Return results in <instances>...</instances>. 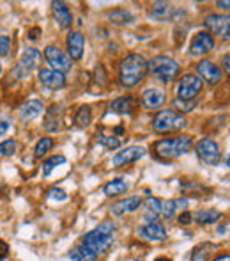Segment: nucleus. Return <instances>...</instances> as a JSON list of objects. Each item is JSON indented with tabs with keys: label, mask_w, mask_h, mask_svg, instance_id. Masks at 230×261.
<instances>
[{
	"label": "nucleus",
	"mask_w": 230,
	"mask_h": 261,
	"mask_svg": "<svg viewBox=\"0 0 230 261\" xmlns=\"http://www.w3.org/2000/svg\"><path fill=\"white\" fill-rule=\"evenodd\" d=\"M137 261H142V259H137Z\"/></svg>",
	"instance_id": "obj_50"
},
{
	"label": "nucleus",
	"mask_w": 230,
	"mask_h": 261,
	"mask_svg": "<svg viewBox=\"0 0 230 261\" xmlns=\"http://www.w3.org/2000/svg\"><path fill=\"white\" fill-rule=\"evenodd\" d=\"M216 6L221 11H230V0H219V2H216Z\"/></svg>",
	"instance_id": "obj_42"
},
{
	"label": "nucleus",
	"mask_w": 230,
	"mask_h": 261,
	"mask_svg": "<svg viewBox=\"0 0 230 261\" xmlns=\"http://www.w3.org/2000/svg\"><path fill=\"white\" fill-rule=\"evenodd\" d=\"M212 261H230V254H221V256L214 257Z\"/></svg>",
	"instance_id": "obj_45"
},
{
	"label": "nucleus",
	"mask_w": 230,
	"mask_h": 261,
	"mask_svg": "<svg viewBox=\"0 0 230 261\" xmlns=\"http://www.w3.org/2000/svg\"><path fill=\"white\" fill-rule=\"evenodd\" d=\"M197 75L200 76L202 82L209 83V85H218L223 80L221 68L212 61H207V59H204L197 64Z\"/></svg>",
	"instance_id": "obj_10"
},
{
	"label": "nucleus",
	"mask_w": 230,
	"mask_h": 261,
	"mask_svg": "<svg viewBox=\"0 0 230 261\" xmlns=\"http://www.w3.org/2000/svg\"><path fill=\"white\" fill-rule=\"evenodd\" d=\"M9 130V123L8 121H0V135H6Z\"/></svg>",
	"instance_id": "obj_44"
},
{
	"label": "nucleus",
	"mask_w": 230,
	"mask_h": 261,
	"mask_svg": "<svg viewBox=\"0 0 230 261\" xmlns=\"http://www.w3.org/2000/svg\"><path fill=\"white\" fill-rule=\"evenodd\" d=\"M11 52V37L9 36H0V55L8 57Z\"/></svg>",
	"instance_id": "obj_37"
},
{
	"label": "nucleus",
	"mask_w": 230,
	"mask_h": 261,
	"mask_svg": "<svg viewBox=\"0 0 230 261\" xmlns=\"http://www.w3.org/2000/svg\"><path fill=\"white\" fill-rule=\"evenodd\" d=\"M48 197L53 199V201H66V199H68V194H66L62 189H55V187H53V189L48 190Z\"/></svg>",
	"instance_id": "obj_38"
},
{
	"label": "nucleus",
	"mask_w": 230,
	"mask_h": 261,
	"mask_svg": "<svg viewBox=\"0 0 230 261\" xmlns=\"http://www.w3.org/2000/svg\"><path fill=\"white\" fill-rule=\"evenodd\" d=\"M147 71H151L163 83H170L181 73V66L177 64L176 59L168 57V55H158V57L147 61Z\"/></svg>",
	"instance_id": "obj_4"
},
{
	"label": "nucleus",
	"mask_w": 230,
	"mask_h": 261,
	"mask_svg": "<svg viewBox=\"0 0 230 261\" xmlns=\"http://www.w3.org/2000/svg\"><path fill=\"white\" fill-rule=\"evenodd\" d=\"M130 189V183L126 180H113V182H108L106 185L103 187V192L104 196L108 197H115V196H121V194L128 192Z\"/></svg>",
	"instance_id": "obj_26"
},
{
	"label": "nucleus",
	"mask_w": 230,
	"mask_h": 261,
	"mask_svg": "<svg viewBox=\"0 0 230 261\" xmlns=\"http://www.w3.org/2000/svg\"><path fill=\"white\" fill-rule=\"evenodd\" d=\"M174 13V6L168 4V2H154L151 9V16L159 22H166V20L172 16Z\"/></svg>",
	"instance_id": "obj_25"
},
{
	"label": "nucleus",
	"mask_w": 230,
	"mask_h": 261,
	"mask_svg": "<svg viewBox=\"0 0 230 261\" xmlns=\"http://www.w3.org/2000/svg\"><path fill=\"white\" fill-rule=\"evenodd\" d=\"M51 11H53L55 22L61 29H69L73 25V15L69 11V8L64 4V2H51Z\"/></svg>",
	"instance_id": "obj_18"
},
{
	"label": "nucleus",
	"mask_w": 230,
	"mask_h": 261,
	"mask_svg": "<svg viewBox=\"0 0 230 261\" xmlns=\"http://www.w3.org/2000/svg\"><path fill=\"white\" fill-rule=\"evenodd\" d=\"M51 148H53V139H51V137H43L39 142H37L34 155H36V158H43V156L46 155Z\"/></svg>",
	"instance_id": "obj_33"
},
{
	"label": "nucleus",
	"mask_w": 230,
	"mask_h": 261,
	"mask_svg": "<svg viewBox=\"0 0 230 261\" xmlns=\"http://www.w3.org/2000/svg\"><path fill=\"white\" fill-rule=\"evenodd\" d=\"M83 48H85V37L82 32L75 30V32H69L68 36V55L69 59H75L80 61L83 57Z\"/></svg>",
	"instance_id": "obj_15"
},
{
	"label": "nucleus",
	"mask_w": 230,
	"mask_h": 261,
	"mask_svg": "<svg viewBox=\"0 0 230 261\" xmlns=\"http://www.w3.org/2000/svg\"><path fill=\"white\" fill-rule=\"evenodd\" d=\"M221 211L218 210H200L197 211V213L193 215V221L197 222V224H202V226H209V224H216V222L221 219Z\"/></svg>",
	"instance_id": "obj_22"
},
{
	"label": "nucleus",
	"mask_w": 230,
	"mask_h": 261,
	"mask_svg": "<svg viewBox=\"0 0 230 261\" xmlns=\"http://www.w3.org/2000/svg\"><path fill=\"white\" fill-rule=\"evenodd\" d=\"M66 162H68V160H66V156H62V155H55V156H51V158H48L46 162L43 163V176L48 178L55 167L62 165V163H66Z\"/></svg>",
	"instance_id": "obj_31"
},
{
	"label": "nucleus",
	"mask_w": 230,
	"mask_h": 261,
	"mask_svg": "<svg viewBox=\"0 0 230 261\" xmlns=\"http://www.w3.org/2000/svg\"><path fill=\"white\" fill-rule=\"evenodd\" d=\"M115 132H117V134H123L124 128H123V126H117V128H115Z\"/></svg>",
	"instance_id": "obj_47"
},
{
	"label": "nucleus",
	"mask_w": 230,
	"mask_h": 261,
	"mask_svg": "<svg viewBox=\"0 0 230 261\" xmlns=\"http://www.w3.org/2000/svg\"><path fill=\"white\" fill-rule=\"evenodd\" d=\"M140 206H142V197L131 196V197H126V199L119 201V203H115L113 206L110 208V211H111V215H115V217H121V215H124V213H133V211H137Z\"/></svg>",
	"instance_id": "obj_16"
},
{
	"label": "nucleus",
	"mask_w": 230,
	"mask_h": 261,
	"mask_svg": "<svg viewBox=\"0 0 230 261\" xmlns=\"http://www.w3.org/2000/svg\"><path fill=\"white\" fill-rule=\"evenodd\" d=\"M188 204V199H168V201H163L161 204V215L159 217L163 219H172L174 215H176V211L179 210V208H186Z\"/></svg>",
	"instance_id": "obj_23"
},
{
	"label": "nucleus",
	"mask_w": 230,
	"mask_h": 261,
	"mask_svg": "<svg viewBox=\"0 0 230 261\" xmlns=\"http://www.w3.org/2000/svg\"><path fill=\"white\" fill-rule=\"evenodd\" d=\"M106 16L113 25H128L135 22V16L128 9H113V11H108Z\"/></svg>",
	"instance_id": "obj_24"
},
{
	"label": "nucleus",
	"mask_w": 230,
	"mask_h": 261,
	"mask_svg": "<svg viewBox=\"0 0 230 261\" xmlns=\"http://www.w3.org/2000/svg\"><path fill=\"white\" fill-rule=\"evenodd\" d=\"M97 142H99L103 148L106 149H117L121 146V141L117 137H113V135H103L99 134L97 135Z\"/></svg>",
	"instance_id": "obj_34"
},
{
	"label": "nucleus",
	"mask_w": 230,
	"mask_h": 261,
	"mask_svg": "<svg viewBox=\"0 0 230 261\" xmlns=\"http://www.w3.org/2000/svg\"><path fill=\"white\" fill-rule=\"evenodd\" d=\"M195 153H197L198 160L204 162L205 165H218L219 160H221L219 146L216 144L212 139H207V137L198 141V144L195 146Z\"/></svg>",
	"instance_id": "obj_6"
},
{
	"label": "nucleus",
	"mask_w": 230,
	"mask_h": 261,
	"mask_svg": "<svg viewBox=\"0 0 230 261\" xmlns=\"http://www.w3.org/2000/svg\"><path fill=\"white\" fill-rule=\"evenodd\" d=\"M15 151H16V142L13 141V139L4 141L0 144V155L2 156H11V155H15Z\"/></svg>",
	"instance_id": "obj_36"
},
{
	"label": "nucleus",
	"mask_w": 230,
	"mask_h": 261,
	"mask_svg": "<svg viewBox=\"0 0 230 261\" xmlns=\"http://www.w3.org/2000/svg\"><path fill=\"white\" fill-rule=\"evenodd\" d=\"M113 233H115V222L113 221H104L97 226L96 229H92L90 233H87L83 236L82 243L83 247L90 249L94 254H104L110 250V247L113 245Z\"/></svg>",
	"instance_id": "obj_2"
},
{
	"label": "nucleus",
	"mask_w": 230,
	"mask_h": 261,
	"mask_svg": "<svg viewBox=\"0 0 230 261\" xmlns=\"http://www.w3.org/2000/svg\"><path fill=\"white\" fill-rule=\"evenodd\" d=\"M223 68H225V71L230 75V54H226L225 57H223Z\"/></svg>",
	"instance_id": "obj_43"
},
{
	"label": "nucleus",
	"mask_w": 230,
	"mask_h": 261,
	"mask_svg": "<svg viewBox=\"0 0 230 261\" xmlns=\"http://www.w3.org/2000/svg\"><path fill=\"white\" fill-rule=\"evenodd\" d=\"M154 155L161 160H174L186 155L193 148V139L190 135H179L172 139H161L154 146Z\"/></svg>",
	"instance_id": "obj_3"
},
{
	"label": "nucleus",
	"mask_w": 230,
	"mask_h": 261,
	"mask_svg": "<svg viewBox=\"0 0 230 261\" xmlns=\"http://www.w3.org/2000/svg\"><path fill=\"white\" fill-rule=\"evenodd\" d=\"M174 110L179 114H186V112H191L195 109V102H186V100H174Z\"/></svg>",
	"instance_id": "obj_35"
},
{
	"label": "nucleus",
	"mask_w": 230,
	"mask_h": 261,
	"mask_svg": "<svg viewBox=\"0 0 230 261\" xmlns=\"http://www.w3.org/2000/svg\"><path fill=\"white\" fill-rule=\"evenodd\" d=\"M145 73H147V61H145L144 55L140 54L128 55V57H124L121 61V68H119L121 85L126 87V89L138 85L145 78Z\"/></svg>",
	"instance_id": "obj_1"
},
{
	"label": "nucleus",
	"mask_w": 230,
	"mask_h": 261,
	"mask_svg": "<svg viewBox=\"0 0 230 261\" xmlns=\"http://www.w3.org/2000/svg\"><path fill=\"white\" fill-rule=\"evenodd\" d=\"M43 112V103L39 100H29L27 103H23L22 109H20V119L23 123H29V121L39 117V114Z\"/></svg>",
	"instance_id": "obj_20"
},
{
	"label": "nucleus",
	"mask_w": 230,
	"mask_h": 261,
	"mask_svg": "<svg viewBox=\"0 0 230 261\" xmlns=\"http://www.w3.org/2000/svg\"><path fill=\"white\" fill-rule=\"evenodd\" d=\"M76 126L80 128H87L90 124V121H92V110H90L89 105H82L78 109V112H76Z\"/></svg>",
	"instance_id": "obj_30"
},
{
	"label": "nucleus",
	"mask_w": 230,
	"mask_h": 261,
	"mask_svg": "<svg viewBox=\"0 0 230 261\" xmlns=\"http://www.w3.org/2000/svg\"><path fill=\"white\" fill-rule=\"evenodd\" d=\"M39 59H41V54L37 48H32V47L27 48V50L23 52L20 62L16 64V68L13 69V75H16V78L20 80L27 78V76L36 69V66L39 64Z\"/></svg>",
	"instance_id": "obj_8"
},
{
	"label": "nucleus",
	"mask_w": 230,
	"mask_h": 261,
	"mask_svg": "<svg viewBox=\"0 0 230 261\" xmlns=\"http://www.w3.org/2000/svg\"><path fill=\"white\" fill-rule=\"evenodd\" d=\"M154 261H172L170 257H165V256H159V257H156Z\"/></svg>",
	"instance_id": "obj_46"
},
{
	"label": "nucleus",
	"mask_w": 230,
	"mask_h": 261,
	"mask_svg": "<svg viewBox=\"0 0 230 261\" xmlns=\"http://www.w3.org/2000/svg\"><path fill=\"white\" fill-rule=\"evenodd\" d=\"M214 45H216V41H214V37H212V34L198 32V34H195L193 41H191V45H190V54L193 55V57L207 55L212 52Z\"/></svg>",
	"instance_id": "obj_12"
},
{
	"label": "nucleus",
	"mask_w": 230,
	"mask_h": 261,
	"mask_svg": "<svg viewBox=\"0 0 230 261\" xmlns=\"http://www.w3.org/2000/svg\"><path fill=\"white\" fill-rule=\"evenodd\" d=\"M39 82L48 89H62L66 85V75L55 71V69H41Z\"/></svg>",
	"instance_id": "obj_17"
},
{
	"label": "nucleus",
	"mask_w": 230,
	"mask_h": 261,
	"mask_svg": "<svg viewBox=\"0 0 230 261\" xmlns=\"http://www.w3.org/2000/svg\"><path fill=\"white\" fill-rule=\"evenodd\" d=\"M202 91V80L195 75H184L183 78L177 82L176 93L177 100H186V102H193Z\"/></svg>",
	"instance_id": "obj_7"
},
{
	"label": "nucleus",
	"mask_w": 230,
	"mask_h": 261,
	"mask_svg": "<svg viewBox=\"0 0 230 261\" xmlns=\"http://www.w3.org/2000/svg\"><path fill=\"white\" fill-rule=\"evenodd\" d=\"M138 235H140L142 238L149 240V242H165V240L168 238L165 226L156 221L147 222L144 228H138Z\"/></svg>",
	"instance_id": "obj_14"
},
{
	"label": "nucleus",
	"mask_w": 230,
	"mask_h": 261,
	"mask_svg": "<svg viewBox=\"0 0 230 261\" xmlns=\"http://www.w3.org/2000/svg\"><path fill=\"white\" fill-rule=\"evenodd\" d=\"M44 57H46V61L50 62L51 68H53L55 71L62 73V75L71 71V59H69V55L66 54V52H62L59 47H53V45L46 47Z\"/></svg>",
	"instance_id": "obj_9"
},
{
	"label": "nucleus",
	"mask_w": 230,
	"mask_h": 261,
	"mask_svg": "<svg viewBox=\"0 0 230 261\" xmlns=\"http://www.w3.org/2000/svg\"><path fill=\"white\" fill-rule=\"evenodd\" d=\"M9 254V245L4 242V240H0V261H4Z\"/></svg>",
	"instance_id": "obj_41"
},
{
	"label": "nucleus",
	"mask_w": 230,
	"mask_h": 261,
	"mask_svg": "<svg viewBox=\"0 0 230 261\" xmlns=\"http://www.w3.org/2000/svg\"><path fill=\"white\" fill-rule=\"evenodd\" d=\"M179 222H181L183 226L191 224V222H193V215H191L190 211H183V213L179 215Z\"/></svg>",
	"instance_id": "obj_40"
},
{
	"label": "nucleus",
	"mask_w": 230,
	"mask_h": 261,
	"mask_svg": "<svg viewBox=\"0 0 230 261\" xmlns=\"http://www.w3.org/2000/svg\"><path fill=\"white\" fill-rule=\"evenodd\" d=\"M214 249H216V245H211V243H204V245H200V247H195L191 259H193V261H205V259H207V256Z\"/></svg>",
	"instance_id": "obj_32"
},
{
	"label": "nucleus",
	"mask_w": 230,
	"mask_h": 261,
	"mask_svg": "<svg viewBox=\"0 0 230 261\" xmlns=\"http://www.w3.org/2000/svg\"><path fill=\"white\" fill-rule=\"evenodd\" d=\"M226 165L230 167V156H226Z\"/></svg>",
	"instance_id": "obj_48"
},
{
	"label": "nucleus",
	"mask_w": 230,
	"mask_h": 261,
	"mask_svg": "<svg viewBox=\"0 0 230 261\" xmlns=\"http://www.w3.org/2000/svg\"><path fill=\"white\" fill-rule=\"evenodd\" d=\"M68 257L71 261H96L97 259V254H94L90 249L87 247H75L68 252Z\"/></svg>",
	"instance_id": "obj_27"
},
{
	"label": "nucleus",
	"mask_w": 230,
	"mask_h": 261,
	"mask_svg": "<svg viewBox=\"0 0 230 261\" xmlns=\"http://www.w3.org/2000/svg\"><path fill=\"white\" fill-rule=\"evenodd\" d=\"M144 155H145L144 148H140V146H131V148L121 149V151L111 158V165L113 167L128 165V163H133L137 162V160H140Z\"/></svg>",
	"instance_id": "obj_13"
},
{
	"label": "nucleus",
	"mask_w": 230,
	"mask_h": 261,
	"mask_svg": "<svg viewBox=\"0 0 230 261\" xmlns=\"http://www.w3.org/2000/svg\"><path fill=\"white\" fill-rule=\"evenodd\" d=\"M142 102H144L145 109H149V110L161 109L166 102V95H165V91H161V89H154V87H151V89L144 91V95H142Z\"/></svg>",
	"instance_id": "obj_19"
},
{
	"label": "nucleus",
	"mask_w": 230,
	"mask_h": 261,
	"mask_svg": "<svg viewBox=\"0 0 230 261\" xmlns=\"http://www.w3.org/2000/svg\"><path fill=\"white\" fill-rule=\"evenodd\" d=\"M204 25L223 41H230V15H209Z\"/></svg>",
	"instance_id": "obj_11"
},
{
	"label": "nucleus",
	"mask_w": 230,
	"mask_h": 261,
	"mask_svg": "<svg viewBox=\"0 0 230 261\" xmlns=\"http://www.w3.org/2000/svg\"><path fill=\"white\" fill-rule=\"evenodd\" d=\"M188 126V121L183 114L176 112V110H161L156 114L152 119V128L159 134H166V132H181Z\"/></svg>",
	"instance_id": "obj_5"
},
{
	"label": "nucleus",
	"mask_w": 230,
	"mask_h": 261,
	"mask_svg": "<svg viewBox=\"0 0 230 261\" xmlns=\"http://www.w3.org/2000/svg\"><path fill=\"white\" fill-rule=\"evenodd\" d=\"M0 73H2V64H0Z\"/></svg>",
	"instance_id": "obj_49"
},
{
	"label": "nucleus",
	"mask_w": 230,
	"mask_h": 261,
	"mask_svg": "<svg viewBox=\"0 0 230 261\" xmlns=\"http://www.w3.org/2000/svg\"><path fill=\"white\" fill-rule=\"evenodd\" d=\"M61 119H62V107L51 105L46 110V116H44V130L57 132L59 126H61Z\"/></svg>",
	"instance_id": "obj_21"
},
{
	"label": "nucleus",
	"mask_w": 230,
	"mask_h": 261,
	"mask_svg": "<svg viewBox=\"0 0 230 261\" xmlns=\"http://www.w3.org/2000/svg\"><path fill=\"white\" fill-rule=\"evenodd\" d=\"M131 109H133V98H131V96H121V98L111 102V110L121 114V116L130 114Z\"/></svg>",
	"instance_id": "obj_29"
},
{
	"label": "nucleus",
	"mask_w": 230,
	"mask_h": 261,
	"mask_svg": "<svg viewBox=\"0 0 230 261\" xmlns=\"http://www.w3.org/2000/svg\"><path fill=\"white\" fill-rule=\"evenodd\" d=\"M161 204H163V201L158 199V197L149 196L147 199H145L144 208H145V211H147V217L145 219H147L149 222H151V219H156L161 215Z\"/></svg>",
	"instance_id": "obj_28"
},
{
	"label": "nucleus",
	"mask_w": 230,
	"mask_h": 261,
	"mask_svg": "<svg viewBox=\"0 0 230 261\" xmlns=\"http://www.w3.org/2000/svg\"><path fill=\"white\" fill-rule=\"evenodd\" d=\"M94 75H96V82L99 83V85H106L108 83V78H106V71H104V66H97L96 71H94Z\"/></svg>",
	"instance_id": "obj_39"
}]
</instances>
